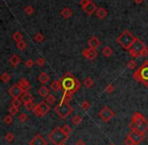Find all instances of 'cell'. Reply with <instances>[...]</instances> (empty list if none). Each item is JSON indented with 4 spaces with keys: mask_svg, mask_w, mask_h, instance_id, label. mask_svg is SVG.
<instances>
[{
    "mask_svg": "<svg viewBox=\"0 0 148 145\" xmlns=\"http://www.w3.org/2000/svg\"><path fill=\"white\" fill-rule=\"evenodd\" d=\"M81 122H82V118H81L80 116H78V115H75V116H74L73 118L71 119V123L73 125H75V126L79 125Z\"/></svg>",
    "mask_w": 148,
    "mask_h": 145,
    "instance_id": "29",
    "label": "cell"
},
{
    "mask_svg": "<svg viewBox=\"0 0 148 145\" xmlns=\"http://www.w3.org/2000/svg\"><path fill=\"white\" fill-rule=\"evenodd\" d=\"M146 56H148V47L147 46L144 48L143 51H142V53H141V57H146Z\"/></svg>",
    "mask_w": 148,
    "mask_h": 145,
    "instance_id": "49",
    "label": "cell"
},
{
    "mask_svg": "<svg viewBox=\"0 0 148 145\" xmlns=\"http://www.w3.org/2000/svg\"><path fill=\"white\" fill-rule=\"evenodd\" d=\"M70 134H68L63 127H56L49 133V139L54 145H60L68 140Z\"/></svg>",
    "mask_w": 148,
    "mask_h": 145,
    "instance_id": "2",
    "label": "cell"
},
{
    "mask_svg": "<svg viewBox=\"0 0 148 145\" xmlns=\"http://www.w3.org/2000/svg\"><path fill=\"white\" fill-rule=\"evenodd\" d=\"M55 100H56V98H55V96H54V94H51V93H50L49 96H48L47 98H46V102H47L49 104H55Z\"/></svg>",
    "mask_w": 148,
    "mask_h": 145,
    "instance_id": "34",
    "label": "cell"
},
{
    "mask_svg": "<svg viewBox=\"0 0 148 145\" xmlns=\"http://www.w3.org/2000/svg\"><path fill=\"white\" fill-rule=\"evenodd\" d=\"M18 84L23 87V89L25 90V91H27V90L31 88V83H29V80L25 79V78H21L18 81Z\"/></svg>",
    "mask_w": 148,
    "mask_h": 145,
    "instance_id": "20",
    "label": "cell"
},
{
    "mask_svg": "<svg viewBox=\"0 0 148 145\" xmlns=\"http://www.w3.org/2000/svg\"><path fill=\"white\" fill-rule=\"evenodd\" d=\"M89 48H92V49H97L99 46L101 45V42L99 41V39L97 37H91L90 39L87 41Z\"/></svg>",
    "mask_w": 148,
    "mask_h": 145,
    "instance_id": "14",
    "label": "cell"
},
{
    "mask_svg": "<svg viewBox=\"0 0 148 145\" xmlns=\"http://www.w3.org/2000/svg\"><path fill=\"white\" fill-rule=\"evenodd\" d=\"M60 145H66V144H65V143H63V144H60Z\"/></svg>",
    "mask_w": 148,
    "mask_h": 145,
    "instance_id": "52",
    "label": "cell"
},
{
    "mask_svg": "<svg viewBox=\"0 0 148 145\" xmlns=\"http://www.w3.org/2000/svg\"><path fill=\"white\" fill-rule=\"evenodd\" d=\"M16 47L19 51H23V50H25V48H27V43H25L23 40H21V41L16 43Z\"/></svg>",
    "mask_w": 148,
    "mask_h": 145,
    "instance_id": "33",
    "label": "cell"
},
{
    "mask_svg": "<svg viewBox=\"0 0 148 145\" xmlns=\"http://www.w3.org/2000/svg\"><path fill=\"white\" fill-rule=\"evenodd\" d=\"M135 1V3H137V4H141L142 2H143V0H134Z\"/></svg>",
    "mask_w": 148,
    "mask_h": 145,
    "instance_id": "51",
    "label": "cell"
},
{
    "mask_svg": "<svg viewBox=\"0 0 148 145\" xmlns=\"http://www.w3.org/2000/svg\"><path fill=\"white\" fill-rule=\"evenodd\" d=\"M35 104H34V100H32V102H25V110L27 111H32L34 110V108H35Z\"/></svg>",
    "mask_w": 148,
    "mask_h": 145,
    "instance_id": "38",
    "label": "cell"
},
{
    "mask_svg": "<svg viewBox=\"0 0 148 145\" xmlns=\"http://www.w3.org/2000/svg\"><path fill=\"white\" fill-rule=\"evenodd\" d=\"M36 63H37V65L40 66V67H44V66L46 65V60H45V58H43V57L38 58L37 61H36Z\"/></svg>",
    "mask_w": 148,
    "mask_h": 145,
    "instance_id": "37",
    "label": "cell"
},
{
    "mask_svg": "<svg viewBox=\"0 0 148 145\" xmlns=\"http://www.w3.org/2000/svg\"><path fill=\"white\" fill-rule=\"evenodd\" d=\"M89 107H90V102H88V100H84V102H81V109L84 111L88 110Z\"/></svg>",
    "mask_w": 148,
    "mask_h": 145,
    "instance_id": "40",
    "label": "cell"
},
{
    "mask_svg": "<svg viewBox=\"0 0 148 145\" xmlns=\"http://www.w3.org/2000/svg\"><path fill=\"white\" fill-rule=\"evenodd\" d=\"M39 94L42 96V98H47V96L50 94L49 87H47V86L44 84L43 86H41V87L39 88Z\"/></svg>",
    "mask_w": 148,
    "mask_h": 145,
    "instance_id": "21",
    "label": "cell"
},
{
    "mask_svg": "<svg viewBox=\"0 0 148 145\" xmlns=\"http://www.w3.org/2000/svg\"><path fill=\"white\" fill-rule=\"evenodd\" d=\"M18 120L21 121V123H25V122H27V116L25 114H21L18 116Z\"/></svg>",
    "mask_w": 148,
    "mask_h": 145,
    "instance_id": "44",
    "label": "cell"
},
{
    "mask_svg": "<svg viewBox=\"0 0 148 145\" xmlns=\"http://www.w3.org/2000/svg\"><path fill=\"white\" fill-rule=\"evenodd\" d=\"M3 122H4V124H6V125H10L11 123L13 122V118H12V115H10V114H7L6 116H4L3 117Z\"/></svg>",
    "mask_w": 148,
    "mask_h": 145,
    "instance_id": "32",
    "label": "cell"
},
{
    "mask_svg": "<svg viewBox=\"0 0 148 145\" xmlns=\"http://www.w3.org/2000/svg\"><path fill=\"white\" fill-rule=\"evenodd\" d=\"M114 89H115V86H114L113 84H109V85L106 87V91H107L108 93H111V92H113Z\"/></svg>",
    "mask_w": 148,
    "mask_h": 145,
    "instance_id": "45",
    "label": "cell"
},
{
    "mask_svg": "<svg viewBox=\"0 0 148 145\" xmlns=\"http://www.w3.org/2000/svg\"><path fill=\"white\" fill-rule=\"evenodd\" d=\"M99 117L103 121V122H110L112 119L115 117V113L114 111H112L109 107H103L101 110V112L99 113Z\"/></svg>",
    "mask_w": 148,
    "mask_h": 145,
    "instance_id": "8",
    "label": "cell"
},
{
    "mask_svg": "<svg viewBox=\"0 0 148 145\" xmlns=\"http://www.w3.org/2000/svg\"><path fill=\"white\" fill-rule=\"evenodd\" d=\"M147 9H148V7H147Z\"/></svg>",
    "mask_w": 148,
    "mask_h": 145,
    "instance_id": "53",
    "label": "cell"
},
{
    "mask_svg": "<svg viewBox=\"0 0 148 145\" xmlns=\"http://www.w3.org/2000/svg\"><path fill=\"white\" fill-rule=\"evenodd\" d=\"M90 2V0H80V2H79V4L81 5V6H82V8L84 6H86L87 4H88V3Z\"/></svg>",
    "mask_w": 148,
    "mask_h": 145,
    "instance_id": "48",
    "label": "cell"
},
{
    "mask_svg": "<svg viewBox=\"0 0 148 145\" xmlns=\"http://www.w3.org/2000/svg\"><path fill=\"white\" fill-rule=\"evenodd\" d=\"M83 10H84L88 15H91V14H93V13H95V11L97 10V5H95V3L90 1V2H89L88 4L86 5V6L83 7Z\"/></svg>",
    "mask_w": 148,
    "mask_h": 145,
    "instance_id": "15",
    "label": "cell"
},
{
    "mask_svg": "<svg viewBox=\"0 0 148 145\" xmlns=\"http://www.w3.org/2000/svg\"><path fill=\"white\" fill-rule=\"evenodd\" d=\"M136 39H137V38L134 37L129 31L125 30V31L117 38V42L120 46H122V47L124 48V49L129 51L130 48H131L132 45L134 44V42L136 41Z\"/></svg>",
    "mask_w": 148,
    "mask_h": 145,
    "instance_id": "3",
    "label": "cell"
},
{
    "mask_svg": "<svg viewBox=\"0 0 148 145\" xmlns=\"http://www.w3.org/2000/svg\"><path fill=\"white\" fill-rule=\"evenodd\" d=\"M4 138L7 142H12L13 139H14V135H13V133H7V134L5 135Z\"/></svg>",
    "mask_w": 148,
    "mask_h": 145,
    "instance_id": "41",
    "label": "cell"
},
{
    "mask_svg": "<svg viewBox=\"0 0 148 145\" xmlns=\"http://www.w3.org/2000/svg\"><path fill=\"white\" fill-rule=\"evenodd\" d=\"M101 53L105 57H111L113 55V49H112L110 46H106L103 47V49L101 50Z\"/></svg>",
    "mask_w": 148,
    "mask_h": 145,
    "instance_id": "25",
    "label": "cell"
},
{
    "mask_svg": "<svg viewBox=\"0 0 148 145\" xmlns=\"http://www.w3.org/2000/svg\"><path fill=\"white\" fill-rule=\"evenodd\" d=\"M38 79H39V81L41 82V83L46 84V83H48V82H49L50 76L48 75L46 72H42V73L39 75V77H38Z\"/></svg>",
    "mask_w": 148,
    "mask_h": 145,
    "instance_id": "24",
    "label": "cell"
},
{
    "mask_svg": "<svg viewBox=\"0 0 148 145\" xmlns=\"http://www.w3.org/2000/svg\"><path fill=\"white\" fill-rule=\"evenodd\" d=\"M73 110L74 109L70 106L69 102H61L59 104L55 106V108H54V112H55L61 119L68 118V117L72 114Z\"/></svg>",
    "mask_w": 148,
    "mask_h": 145,
    "instance_id": "5",
    "label": "cell"
},
{
    "mask_svg": "<svg viewBox=\"0 0 148 145\" xmlns=\"http://www.w3.org/2000/svg\"><path fill=\"white\" fill-rule=\"evenodd\" d=\"M136 81L142 82L145 86H148V61L144 62L133 74Z\"/></svg>",
    "mask_w": 148,
    "mask_h": 145,
    "instance_id": "4",
    "label": "cell"
},
{
    "mask_svg": "<svg viewBox=\"0 0 148 145\" xmlns=\"http://www.w3.org/2000/svg\"><path fill=\"white\" fill-rule=\"evenodd\" d=\"M95 15H97V16L99 17V19H106V17L108 16V11H107V9L103 8V7H99V8H97V10L95 11Z\"/></svg>",
    "mask_w": 148,
    "mask_h": 145,
    "instance_id": "19",
    "label": "cell"
},
{
    "mask_svg": "<svg viewBox=\"0 0 148 145\" xmlns=\"http://www.w3.org/2000/svg\"><path fill=\"white\" fill-rule=\"evenodd\" d=\"M12 39H13V41H15L17 43V42L21 41V40L23 39V36L21 32H15V33H13V35H12Z\"/></svg>",
    "mask_w": 148,
    "mask_h": 145,
    "instance_id": "30",
    "label": "cell"
},
{
    "mask_svg": "<svg viewBox=\"0 0 148 145\" xmlns=\"http://www.w3.org/2000/svg\"><path fill=\"white\" fill-rule=\"evenodd\" d=\"M34 64H35V62H34L32 59H29L25 61V66H27V68H32L34 66Z\"/></svg>",
    "mask_w": 148,
    "mask_h": 145,
    "instance_id": "46",
    "label": "cell"
},
{
    "mask_svg": "<svg viewBox=\"0 0 148 145\" xmlns=\"http://www.w3.org/2000/svg\"><path fill=\"white\" fill-rule=\"evenodd\" d=\"M21 100L23 102V104H25V102H32V100H34L33 98V96H32L31 93H29V91H25L23 94H21Z\"/></svg>",
    "mask_w": 148,
    "mask_h": 145,
    "instance_id": "22",
    "label": "cell"
},
{
    "mask_svg": "<svg viewBox=\"0 0 148 145\" xmlns=\"http://www.w3.org/2000/svg\"><path fill=\"white\" fill-rule=\"evenodd\" d=\"M34 114L38 117H45L48 113L51 111L50 104L47 102H41L38 104H36V107L34 108Z\"/></svg>",
    "mask_w": 148,
    "mask_h": 145,
    "instance_id": "7",
    "label": "cell"
},
{
    "mask_svg": "<svg viewBox=\"0 0 148 145\" xmlns=\"http://www.w3.org/2000/svg\"><path fill=\"white\" fill-rule=\"evenodd\" d=\"M72 98H73V93H71L70 91H66L64 92L63 94V98H62L61 102H70L72 100Z\"/></svg>",
    "mask_w": 148,
    "mask_h": 145,
    "instance_id": "26",
    "label": "cell"
},
{
    "mask_svg": "<svg viewBox=\"0 0 148 145\" xmlns=\"http://www.w3.org/2000/svg\"><path fill=\"white\" fill-rule=\"evenodd\" d=\"M29 145H47V140L42 135L38 134L29 141Z\"/></svg>",
    "mask_w": 148,
    "mask_h": 145,
    "instance_id": "13",
    "label": "cell"
},
{
    "mask_svg": "<svg viewBox=\"0 0 148 145\" xmlns=\"http://www.w3.org/2000/svg\"><path fill=\"white\" fill-rule=\"evenodd\" d=\"M34 11H35V9H34L33 6H27L25 8V12L27 13V15H32L34 13Z\"/></svg>",
    "mask_w": 148,
    "mask_h": 145,
    "instance_id": "42",
    "label": "cell"
},
{
    "mask_svg": "<svg viewBox=\"0 0 148 145\" xmlns=\"http://www.w3.org/2000/svg\"><path fill=\"white\" fill-rule=\"evenodd\" d=\"M129 136L131 137L132 140L134 141L135 145H138L139 143H141L142 141L144 140V138H145V134H142V133H139L134 130H131V132L129 133Z\"/></svg>",
    "mask_w": 148,
    "mask_h": 145,
    "instance_id": "11",
    "label": "cell"
},
{
    "mask_svg": "<svg viewBox=\"0 0 148 145\" xmlns=\"http://www.w3.org/2000/svg\"><path fill=\"white\" fill-rule=\"evenodd\" d=\"M62 87H63V85H62V81H60V80H54L53 82L51 83V85H50V88H51L52 90H53L54 92H58L60 91V90L62 89Z\"/></svg>",
    "mask_w": 148,
    "mask_h": 145,
    "instance_id": "17",
    "label": "cell"
},
{
    "mask_svg": "<svg viewBox=\"0 0 148 145\" xmlns=\"http://www.w3.org/2000/svg\"><path fill=\"white\" fill-rule=\"evenodd\" d=\"M93 83H95V81H93V79H92V78H90V77H86L84 80H83V84H84V86L86 88L92 87Z\"/></svg>",
    "mask_w": 148,
    "mask_h": 145,
    "instance_id": "27",
    "label": "cell"
},
{
    "mask_svg": "<svg viewBox=\"0 0 148 145\" xmlns=\"http://www.w3.org/2000/svg\"><path fill=\"white\" fill-rule=\"evenodd\" d=\"M145 47H146L145 44H144L141 40H139L137 38L136 41L134 42V44L132 45V47L130 48L129 52H130V54H131L132 57H135V58L141 57V53Z\"/></svg>",
    "mask_w": 148,
    "mask_h": 145,
    "instance_id": "6",
    "label": "cell"
},
{
    "mask_svg": "<svg viewBox=\"0 0 148 145\" xmlns=\"http://www.w3.org/2000/svg\"><path fill=\"white\" fill-rule=\"evenodd\" d=\"M0 79H1V81H2L3 83H7V82L10 81L11 76L9 75L7 72H3V73L1 74V76H0Z\"/></svg>",
    "mask_w": 148,
    "mask_h": 145,
    "instance_id": "28",
    "label": "cell"
},
{
    "mask_svg": "<svg viewBox=\"0 0 148 145\" xmlns=\"http://www.w3.org/2000/svg\"><path fill=\"white\" fill-rule=\"evenodd\" d=\"M75 145H85L84 141L81 140V139H79V140L76 141V143H75Z\"/></svg>",
    "mask_w": 148,
    "mask_h": 145,
    "instance_id": "50",
    "label": "cell"
},
{
    "mask_svg": "<svg viewBox=\"0 0 148 145\" xmlns=\"http://www.w3.org/2000/svg\"><path fill=\"white\" fill-rule=\"evenodd\" d=\"M112 145H113V144H112Z\"/></svg>",
    "mask_w": 148,
    "mask_h": 145,
    "instance_id": "54",
    "label": "cell"
},
{
    "mask_svg": "<svg viewBox=\"0 0 148 145\" xmlns=\"http://www.w3.org/2000/svg\"><path fill=\"white\" fill-rule=\"evenodd\" d=\"M145 121H146L145 117H144L141 113H139V112L135 113V114L133 115V117H132L131 123H130V125H129L130 129L132 130V129H134L135 127H137L138 125L142 124V123L145 122Z\"/></svg>",
    "mask_w": 148,
    "mask_h": 145,
    "instance_id": "9",
    "label": "cell"
},
{
    "mask_svg": "<svg viewBox=\"0 0 148 145\" xmlns=\"http://www.w3.org/2000/svg\"><path fill=\"white\" fill-rule=\"evenodd\" d=\"M62 127H63V129L66 131V132L68 133V134H71V132H72V128L69 126V125L66 124V125H64V126H62Z\"/></svg>",
    "mask_w": 148,
    "mask_h": 145,
    "instance_id": "47",
    "label": "cell"
},
{
    "mask_svg": "<svg viewBox=\"0 0 148 145\" xmlns=\"http://www.w3.org/2000/svg\"><path fill=\"white\" fill-rule=\"evenodd\" d=\"M23 102L21 100V98H13V100H11V104H12V106H14V107H17V108H19Z\"/></svg>",
    "mask_w": 148,
    "mask_h": 145,
    "instance_id": "31",
    "label": "cell"
},
{
    "mask_svg": "<svg viewBox=\"0 0 148 145\" xmlns=\"http://www.w3.org/2000/svg\"><path fill=\"white\" fill-rule=\"evenodd\" d=\"M8 112H9V114H10V115L14 116V115H16L17 113H18V108H17V107L12 106V104H11V107L8 109Z\"/></svg>",
    "mask_w": 148,
    "mask_h": 145,
    "instance_id": "39",
    "label": "cell"
},
{
    "mask_svg": "<svg viewBox=\"0 0 148 145\" xmlns=\"http://www.w3.org/2000/svg\"><path fill=\"white\" fill-rule=\"evenodd\" d=\"M23 92H25V90L23 89V87H21L18 83L13 84V85L8 89L9 96H11L12 98H21V94H23Z\"/></svg>",
    "mask_w": 148,
    "mask_h": 145,
    "instance_id": "10",
    "label": "cell"
},
{
    "mask_svg": "<svg viewBox=\"0 0 148 145\" xmlns=\"http://www.w3.org/2000/svg\"><path fill=\"white\" fill-rule=\"evenodd\" d=\"M136 67H137V61L136 60H130L127 63V68H129V69H134Z\"/></svg>",
    "mask_w": 148,
    "mask_h": 145,
    "instance_id": "36",
    "label": "cell"
},
{
    "mask_svg": "<svg viewBox=\"0 0 148 145\" xmlns=\"http://www.w3.org/2000/svg\"><path fill=\"white\" fill-rule=\"evenodd\" d=\"M62 85L66 91H70L71 93H76L80 87V82L78 81L76 77L72 75L71 73L67 72L62 77Z\"/></svg>",
    "mask_w": 148,
    "mask_h": 145,
    "instance_id": "1",
    "label": "cell"
},
{
    "mask_svg": "<svg viewBox=\"0 0 148 145\" xmlns=\"http://www.w3.org/2000/svg\"><path fill=\"white\" fill-rule=\"evenodd\" d=\"M99 53H97V49H92V48H88V49H85L82 51V56L85 59L93 60L97 57Z\"/></svg>",
    "mask_w": 148,
    "mask_h": 145,
    "instance_id": "12",
    "label": "cell"
},
{
    "mask_svg": "<svg viewBox=\"0 0 148 145\" xmlns=\"http://www.w3.org/2000/svg\"><path fill=\"white\" fill-rule=\"evenodd\" d=\"M132 130L137 131V132L142 133V134H145V133L147 132V130H148V121L146 120L145 122H143L142 124L138 125L137 127H135V128L132 129Z\"/></svg>",
    "mask_w": 148,
    "mask_h": 145,
    "instance_id": "16",
    "label": "cell"
},
{
    "mask_svg": "<svg viewBox=\"0 0 148 145\" xmlns=\"http://www.w3.org/2000/svg\"><path fill=\"white\" fill-rule=\"evenodd\" d=\"M72 13L73 12H72V10L69 8V7H64V8L61 10V15L66 19H70V17L72 16Z\"/></svg>",
    "mask_w": 148,
    "mask_h": 145,
    "instance_id": "23",
    "label": "cell"
},
{
    "mask_svg": "<svg viewBox=\"0 0 148 145\" xmlns=\"http://www.w3.org/2000/svg\"><path fill=\"white\" fill-rule=\"evenodd\" d=\"M34 39H35L36 42H38V43H41V42L44 41V39H45V37L43 36V34L41 33H37L35 35V37H34Z\"/></svg>",
    "mask_w": 148,
    "mask_h": 145,
    "instance_id": "35",
    "label": "cell"
},
{
    "mask_svg": "<svg viewBox=\"0 0 148 145\" xmlns=\"http://www.w3.org/2000/svg\"><path fill=\"white\" fill-rule=\"evenodd\" d=\"M9 62H10V64H11V66H12V67H16V66H18L19 64H21V57H19L18 55H16V54H13V55L9 58Z\"/></svg>",
    "mask_w": 148,
    "mask_h": 145,
    "instance_id": "18",
    "label": "cell"
},
{
    "mask_svg": "<svg viewBox=\"0 0 148 145\" xmlns=\"http://www.w3.org/2000/svg\"><path fill=\"white\" fill-rule=\"evenodd\" d=\"M124 143H125V145H135V143H134V141L132 140L131 137L128 135L127 138L125 139V141H124Z\"/></svg>",
    "mask_w": 148,
    "mask_h": 145,
    "instance_id": "43",
    "label": "cell"
}]
</instances>
